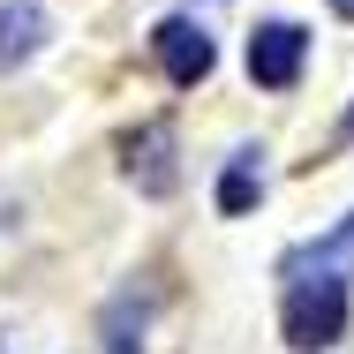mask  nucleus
<instances>
[{
  "instance_id": "nucleus-2",
  "label": "nucleus",
  "mask_w": 354,
  "mask_h": 354,
  "mask_svg": "<svg viewBox=\"0 0 354 354\" xmlns=\"http://www.w3.org/2000/svg\"><path fill=\"white\" fill-rule=\"evenodd\" d=\"M151 53H158V68L174 75V83H204L218 61V46H212V30L196 23V15H166L158 30H151Z\"/></svg>"
},
{
  "instance_id": "nucleus-7",
  "label": "nucleus",
  "mask_w": 354,
  "mask_h": 354,
  "mask_svg": "<svg viewBox=\"0 0 354 354\" xmlns=\"http://www.w3.org/2000/svg\"><path fill=\"white\" fill-rule=\"evenodd\" d=\"M332 8H339V15H354V0H332Z\"/></svg>"
},
{
  "instance_id": "nucleus-3",
  "label": "nucleus",
  "mask_w": 354,
  "mask_h": 354,
  "mask_svg": "<svg viewBox=\"0 0 354 354\" xmlns=\"http://www.w3.org/2000/svg\"><path fill=\"white\" fill-rule=\"evenodd\" d=\"M174 151H181V136H174V121H151V129H136L129 136V181H136L143 196H174L181 189V166H174Z\"/></svg>"
},
{
  "instance_id": "nucleus-4",
  "label": "nucleus",
  "mask_w": 354,
  "mask_h": 354,
  "mask_svg": "<svg viewBox=\"0 0 354 354\" xmlns=\"http://www.w3.org/2000/svg\"><path fill=\"white\" fill-rule=\"evenodd\" d=\"M309 61V30L301 23H257V38H249V75L264 83V91H286L294 75Z\"/></svg>"
},
{
  "instance_id": "nucleus-6",
  "label": "nucleus",
  "mask_w": 354,
  "mask_h": 354,
  "mask_svg": "<svg viewBox=\"0 0 354 354\" xmlns=\"http://www.w3.org/2000/svg\"><path fill=\"white\" fill-rule=\"evenodd\" d=\"M257 196H264V151H257V143H241V151L226 158V174H218V212L241 218Z\"/></svg>"
},
{
  "instance_id": "nucleus-1",
  "label": "nucleus",
  "mask_w": 354,
  "mask_h": 354,
  "mask_svg": "<svg viewBox=\"0 0 354 354\" xmlns=\"http://www.w3.org/2000/svg\"><path fill=\"white\" fill-rule=\"evenodd\" d=\"M354 317V212H339L324 234L286 249L279 264V332L286 347L324 354Z\"/></svg>"
},
{
  "instance_id": "nucleus-5",
  "label": "nucleus",
  "mask_w": 354,
  "mask_h": 354,
  "mask_svg": "<svg viewBox=\"0 0 354 354\" xmlns=\"http://www.w3.org/2000/svg\"><path fill=\"white\" fill-rule=\"evenodd\" d=\"M53 38L46 0H0V68H30Z\"/></svg>"
},
{
  "instance_id": "nucleus-8",
  "label": "nucleus",
  "mask_w": 354,
  "mask_h": 354,
  "mask_svg": "<svg viewBox=\"0 0 354 354\" xmlns=\"http://www.w3.org/2000/svg\"><path fill=\"white\" fill-rule=\"evenodd\" d=\"M347 136H354V113H347Z\"/></svg>"
}]
</instances>
